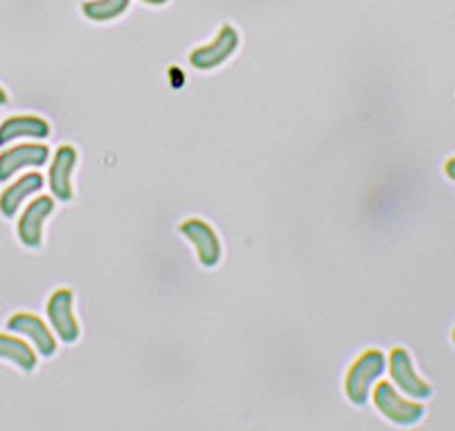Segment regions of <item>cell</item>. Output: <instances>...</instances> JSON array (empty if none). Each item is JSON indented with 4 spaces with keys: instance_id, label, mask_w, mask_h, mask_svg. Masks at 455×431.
Wrapping results in <instances>:
<instances>
[{
    "instance_id": "3957f363",
    "label": "cell",
    "mask_w": 455,
    "mask_h": 431,
    "mask_svg": "<svg viewBox=\"0 0 455 431\" xmlns=\"http://www.w3.org/2000/svg\"><path fill=\"white\" fill-rule=\"evenodd\" d=\"M239 46V35L233 26H223L219 30V35L214 37L212 44L207 46L196 48V51L189 55V62L194 64L201 71H207V69H214L219 64H223L226 60L233 58V53L237 51Z\"/></svg>"
},
{
    "instance_id": "7a4b0ae2",
    "label": "cell",
    "mask_w": 455,
    "mask_h": 431,
    "mask_svg": "<svg viewBox=\"0 0 455 431\" xmlns=\"http://www.w3.org/2000/svg\"><path fill=\"white\" fill-rule=\"evenodd\" d=\"M373 402H376L378 411L383 413L387 420H392L394 425L410 427L414 422H419L424 418V406L414 404V402L403 400L394 390L392 384H378L376 393H373Z\"/></svg>"
},
{
    "instance_id": "4fadbf2b",
    "label": "cell",
    "mask_w": 455,
    "mask_h": 431,
    "mask_svg": "<svg viewBox=\"0 0 455 431\" xmlns=\"http://www.w3.org/2000/svg\"><path fill=\"white\" fill-rule=\"evenodd\" d=\"M0 359L12 361V363H16L26 372L35 370L36 365V356L30 349V345H26L19 338H12V336H5V333H0Z\"/></svg>"
},
{
    "instance_id": "8fae6325",
    "label": "cell",
    "mask_w": 455,
    "mask_h": 431,
    "mask_svg": "<svg viewBox=\"0 0 455 431\" xmlns=\"http://www.w3.org/2000/svg\"><path fill=\"white\" fill-rule=\"evenodd\" d=\"M51 135V126L39 117H12L0 126V146L16 140H44Z\"/></svg>"
},
{
    "instance_id": "e0dca14e",
    "label": "cell",
    "mask_w": 455,
    "mask_h": 431,
    "mask_svg": "<svg viewBox=\"0 0 455 431\" xmlns=\"http://www.w3.org/2000/svg\"><path fill=\"white\" fill-rule=\"evenodd\" d=\"M7 103V94L0 89V105H5Z\"/></svg>"
},
{
    "instance_id": "5bb4252c",
    "label": "cell",
    "mask_w": 455,
    "mask_h": 431,
    "mask_svg": "<svg viewBox=\"0 0 455 431\" xmlns=\"http://www.w3.org/2000/svg\"><path fill=\"white\" fill-rule=\"evenodd\" d=\"M130 0H89L83 5V14L96 23L119 19L128 10Z\"/></svg>"
},
{
    "instance_id": "2e32d148",
    "label": "cell",
    "mask_w": 455,
    "mask_h": 431,
    "mask_svg": "<svg viewBox=\"0 0 455 431\" xmlns=\"http://www.w3.org/2000/svg\"><path fill=\"white\" fill-rule=\"evenodd\" d=\"M146 5H164V3H169V0H144Z\"/></svg>"
},
{
    "instance_id": "5b68a950",
    "label": "cell",
    "mask_w": 455,
    "mask_h": 431,
    "mask_svg": "<svg viewBox=\"0 0 455 431\" xmlns=\"http://www.w3.org/2000/svg\"><path fill=\"white\" fill-rule=\"evenodd\" d=\"M48 320H51L52 329L64 343H76L80 338V324L73 315V295L71 290H57L48 299Z\"/></svg>"
},
{
    "instance_id": "9a60e30c",
    "label": "cell",
    "mask_w": 455,
    "mask_h": 431,
    "mask_svg": "<svg viewBox=\"0 0 455 431\" xmlns=\"http://www.w3.org/2000/svg\"><path fill=\"white\" fill-rule=\"evenodd\" d=\"M444 172H446V176L451 178V181H455V158H453V160H449V162H446Z\"/></svg>"
},
{
    "instance_id": "30bf717a",
    "label": "cell",
    "mask_w": 455,
    "mask_h": 431,
    "mask_svg": "<svg viewBox=\"0 0 455 431\" xmlns=\"http://www.w3.org/2000/svg\"><path fill=\"white\" fill-rule=\"evenodd\" d=\"M76 160H78V153L73 146H60L52 156L51 172H48V183H51L52 197L60 199V201H71V174L76 169Z\"/></svg>"
},
{
    "instance_id": "7c38bea8",
    "label": "cell",
    "mask_w": 455,
    "mask_h": 431,
    "mask_svg": "<svg viewBox=\"0 0 455 431\" xmlns=\"http://www.w3.org/2000/svg\"><path fill=\"white\" fill-rule=\"evenodd\" d=\"M44 187L42 174H26L10 187H5V192L0 194V213L5 217H14L19 206L26 201L30 194H36Z\"/></svg>"
},
{
    "instance_id": "ba28073f",
    "label": "cell",
    "mask_w": 455,
    "mask_h": 431,
    "mask_svg": "<svg viewBox=\"0 0 455 431\" xmlns=\"http://www.w3.org/2000/svg\"><path fill=\"white\" fill-rule=\"evenodd\" d=\"M52 208H55V201L51 197H39L28 206L23 217L19 219V238H21L23 245L30 247V249L42 247L44 222L52 213Z\"/></svg>"
},
{
    "instance_id": "6da1fadb",
    "label": "cell",
    "mask_w": 455,
    "mask_h": 431,
    "mask_svg": "<svg viewBox=\"0 0 455 431\" xmlns=\"http://www.w3.org/2000/svg\"><path fill=\"white\" fill-rule=\"evenodd\" d=\"M385 372V356L383 352L371 349V352H364L355 363L351 365L347 374V395L353 404L364 406L369 400V393H371L376 379H380Z\"/></svg>"
},
{
    "instance_id": "8992f818",
    "label": "cell",
    "mask_w": 455,
    "mask_h": 431,
    "mask_svg": "<svg viewBox=\"0 0 455 431\" xmlns=\"http://www.w3.org/2000/svg\"><path fill=\"white\" fill-rule=\"evenodd\" d=\"M180 231L196 247L198 260H201L203 265L214 267L221 260V245H219L217 233H214L210 224H205L203 219H187L180 226Z\"/></svg>"
},
{
    "instance_id": "9c48e42d",
    "label": "cell",
    "mask_w": 455,
    "mask_h": 431,
    "mask_svg": "<svg viewBox=\"0 0 455 431\" xmlns=\"http://www.w3.org/2000/svg\"><path fill=\"white\" fill-rule=\"evenodd\" d=\"M48 162V149L42 144H23L0 153V183L10 181L26 167H42Z\"/></svg>"
},
{
    "instance_id": "ac0fdd59",
    "label": "cell",
    "mask_w": 455,
    "mask_h": 431,
    "mask_svg": "<svg viewBox=\"0 0 455 431\" xmlns=\"http://www.w3.org/2000/svg\"><path fill=\"white\" fill-rule=\"evenodd\" d=\"M453 343H455V331H453Z\"/></svg>"
},
{
    "instance_id": "52a82bcc",
    "label": "cell",
    "mask_w": 455,
    "mask_h": 431,
    "mask_svg": "<svg viewBox=\"0 0 455 431\" xmlns=\"http://www.w3.org/2000/svg\"><path fill=\"white\" fill-rule=\"evenodd\" d=\"M7 329L12 333H21L23 338L30 340L36 347V352L42 356H52L57 352L55 338L52 333L48 331V327L44 324V320H39L36 315H30V313H16L7 320Z\"/></svg>"
},
{
    "instance_id": "277c9868",
    "label": "cell",
    "mask_w": 455,
    "mask_h": 431,
    "mask_svg": "<svg viewBox=\"0 0 455 431\" xmlns=\"http://www.w3.org/2000/svg\"><path fill=\"white\" fill-rule=\"evenodd\" d=\"M389 374H392L394 384L414 400H428L433 395V388L424 379H419V374L414 372L412 359H410V354L405 349H394L392 352V356H389Z\"/></svg>"
}]
</instances>
